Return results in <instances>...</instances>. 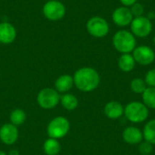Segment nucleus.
Masks as SVG:
<instances>
[{"label": "nucleus", "mask_w": 155, "mask_h": 155, "mask_svg": "<svg viewBox=\"0 0 155 155\" xmlns=\"http://www.w3.org/2000/svg\"><path fill=\"white\" fill-rule=\"evenodd\" d=\"M60 101L63 107L68 111H73L78 106V99L72 94H64L60 97Z\"/></svg>", "instance_id": "f3484780"}, {"label": "nucleus", "mask_w": 155, "mask_h": 155, "mask_svg": "<svg viewBox=\"0 0 155 155\" xmlns=\"http://www.w3.org/2000/svg\"><path fill=\"white\" fill-rule=\"evenodd\" d=\"M25 119H26V115H25V112L21 109H15V110L12 111V113L10 114V122L15 126L23 124L25 123Z\"/></svg>", "instance_id": "412c9836"}, {"label": "nucleus", "mask_w": 155, "mask_h": 155, "mask_svg": "<svg viewBox=\"0 0 155 155\" xmlns=\"http://www.w3.org/2000/svg\"><path fill=\"white\" fill-rule=\"evenodd\" d=\"M124 141L129 144H137L143 139V132L136 127H127L123 133Z\"/></svg>", "instance_id": "ddd939ff"}, {"label": "nucleus", "mask_w": 155, "mask_h": 155, "mask_svg": "<svg viewBox=\"0 0 155 155\" xmlns=\"http://www.w3.org/2000/svg\"><path fill=\"white\" fill-rule=\"evenodd\" d=\"M131 12H132L133 15H134L136 17H139V16H143V14L144 12V9H143V6L141 4L135 3L134 5H132Z\"/></svg>", "instance_id": "393cba45"}, {"label": "nucleus", "mask_w": 155, "mask_h": 155, "mask_svg": "<svg viewBox=\"0 0 155 155\" xmlns=\"http://www.w3.org/2000/svg\"><path fill=\"white\" fill-rule=\"evenodd\" d=\"M113 44L118 52L129 54L134 50L136 41L133 34L126 30H121L114 35Z\"/></svg>", "instance_id": "7ed1b4c3"}, {"label": "nucleus", "mask_w": 155, "mask_h": 155, "mask_svg": "<svg viewBox=\"0 0 155 155\" xmlns=\"http://www.w3.org/2000/svg\"><path fill=\"white\" fill-rule=\"evenodd\" d=\"M131 30L133 34L138 37H146L153 30V25L149 18L139 16L133 19L131 23Z\"/></svg>", "instance_id": "6e6552de"}, {"label": "nucleus", "mask_w": 155, "mask_h": 155, "mask_svg": "<svg viewBox=\"0 0 155 155\" xmlns=\"http://www.w3.org/2000/svg\"><path fill=\"white\" fill-rule=\"evenodd\" d=\"M74 84L82 92H92L100 84V75L96 70L91 67H83L77 70L74 75Z\"/></svg>", "instance_id": "f257e3e1"}, {"label": "nucleus", "mask_w": 155, "mask_h": 155, "mask_svg": "<svg viewBox=\"0 0 155 155\" xmlns=\"http://www.w3.org/2000/svg\"><path fill=\"white\" fill-rule=\"evenodd\" d=\"M70 130L69 121L62 116L54 118L47 126V134L49 138L60 139L64 137Z\"/></svg>", "instance_id": "20e7f679"}, {"label": "nucleus", "mask_w": 155, "mask_h": 155, "mask_svg": "<svg viewBox=\"0 0 155 155\" xmlns=\"http://www.w3.org/2000/svg\"><path fill=\"white\" fill-rule=\"evenodd\" d=\"M18 138V130L12 124H5L0 128V139L7 145H11L16 142Z\"/></svg>", "instance_id": "9d476101"}, {"label": "nucleus", "mask_w": 155, "mask_h": 155, "mask_svg": "<svg viewBox=\"0 0 155 155\" xmlns=\"http://www.w3.org/2000/svg\"><path fill=\"white\" fill-rule=\"evenodd\" d=\"M0 155H7V154H6L5 153H4V152H1V151H0Z\"/></svg>", "instance_id": "bb28decb"}, {"label": "nucleus", "mask_w": 155, "mask_h": 155, "mask_svg": "<svg viewBox=\"0 0 155 155\" xmlns=\"http://www.w3.org/2000/svg\"><path fill=\"white\" fill-rule=\"evenodd\" d=\"M154 44H155V36H154Z\"/></svg>", "instance_id": "cd10ccee"}, {"label": "nucleus", "mask_w": 155, "mask_h": 155, "mask_svg": "<svg viewBox=\"0 0 155 155\" xmlns=\"http://www.w3.org/2000/svg\"><path fill=\"white\" fill-rule=\"evenodd\" d=\"M140 146H139V152L142 155H150L153 152V144L148 143V142H143V143H140Z\"/></svg>", "instance_id": "5701e85b"}, {"label": "nucleus", "mask_w": 155, "mask_h": 155, "mask_svg": "<svg viewBox=\"0 0 155 155\" xmlns=\"http://www.w3.org/2000/svg\"><path fill=\"white\" fill-rule=\"evenodd\" d=\"M144 81L149 87H155V69L150 70L146 74Z\"/></svg>", "instance_id": "b1692460"}, {"label": "nucleus", "mask_w": 155, "mask_h": 155, "mask_svg": "<svg viewBox=\"0 0 155 155\" xmlns=\"http://www.w3.org/2000/svg\"><path fill=\"white\" fill-rule=\"evenodd\" d=\"M137 0H120V2L125 5V6H130V5H133L136 3Z\"/></svg>", "instance_id": "a878e982"}, {"label": "nucleus", "mask_w": 155, "mask_h": 155, "mask_svg": "<svg viewBox=\"0 0 155 155\" xmlns=\"http://www.w3.org/2000/svg\"><path fill=\"white\" fill-rule=\"evenodd\" d=\"M134 61L142 65H148L154 61L155 54L153 50L146 45H142L134 48L133 54Z\"/></svg>", "instance_id": "1a4fd4ad"}, {"label": "nucleus", "mask_w": 155, "mask_h": 155, "mask_svg": "<svg viewBox=\"0 0 155 155\" xmlns=\"http://www.w3.org/2000/svg\"><path fill=\"white\" fill-rule=\"evenodd\" d=\"M118 65L124 72H131L135 66V61L133 55L130 54H124L118 60Z\"/></svg>", "instance_id": "dca6fc26"}, {"label": "nucleus", "mask_w": 155, "mask_h": 155, "mask_svg": "<svg viewBox=\"0 0 155 155\" xmlns=\"http://www.w3.org/2000/svg\"><path fill=\"white\" fill-rule=\"evenodd\" d=\"M74 85V78L69 74L61 75L55 81V90L58 93H66Z\"/></svg>", "instance_id": "2eb2a0df"}, {"label": "nucleus", "mask_w": 155, "mask_h": 155, "mask_svg": "<svg viewBox=\"0 0 155 155\" xmlns=\"http://www.w3.org/2000/svg\"><path fill=\"white\" fill-rule=\"evenodd\" d=\"M143 104L151 109H155V87H147L142 94Z\"/></svg>", "instance_id": "aec40b11"}, {"label": "nucleus", "mask_w": 155, "mask_h": 155, "mask_svg": "<svg viewBox=\"0 0 155 155\" xmlns=\"http://www.w3.org/2000/svg\"><path fill=\"white\" fill-rule=\"evenodd\" d=\"M146 88H147V84L145 81L141 78L134 79L131 82V89L135 94H143Z\"/></svg>", "instance_id": "4be33fe9"}, {"label": "nucleus", "mask_w": 155, "mask_h": 155, "mask_svg": "<svg viewBox=\"0 0 155 155\" xmlns=\"http://www.w3.org/2000/svg\"><path fill=\"white\" fill-rule=\"evenodd\" d=\"M60 95L58 92L52 88H45L41 90L37 95V103L44 109H52L55 107L59 101Z\"/></svg>", "instance_id": "39448f33"}, {"label": "nucleus", "mask_w": 155, "mask_h": 155, "mask_svg": "<svg viewBox=\"0 0 155 155\" xmlns=\"http://www.w3.org/2000/svg\"><path fill=\"white\" fill-rule=\"evenodd\" d=\"M86 28L91 35L97 38L104 37L109 32L108 23L104 18L99 16L90 18L86 24Z\"/></svg>", "instance_id": "0eeeda50"}, {"label": "nucleus", "mask_w": 155, "mask_h": 155, "mask_svg": "<svg viewBox=\"0 0 155 155\" xmlns=\"http://www.w3.org/2000/svg\"><path fill=\"white\" fill-rule=\"evenodd\" d=\"M112 17L114 24H116L119 26H125L132 23L134 15L129 8L122 6L114 10Z\"/></svg>", "instance_id": "9b49d317"}, {"label": "nucleus", "mask_w": 155, "mask_h": 155, "mask_svg": "<svg viewBox=\"0 0 155 155\" xmlns=\"http://www.w3.org/2000/svg\"><path fill=\"white\" fill-rule=\"evenodd\" d=\"M124 114L130 122L139 124L144 122L148 118L149 110L143 103L131 102L125 106Z\"/></svg>", "instance_id": "f03ea898"}, {"label": "nucleus", "mask_w": 155, "mask_h": 155, "mask_svg": "<svg viewBox=\"0 0 155 155\" xmlns=\"http://www.w3.org/2000/svg\"><path fill=\"white\" fill-rule=\"evenodd\" d=\"M16 37V31L15 26L8 23H0V43L8 45L15 41Z\"/></svg>", "instance_id": "f8f14e48"}, {"label": "nucleus", "mask_w": 155, "mask_h": 155, "mask_svg": "<svg viewBox=\"0 0 155 155\" xmlns=\"http://www.w3.org/2000/svg\"><path fill=\"white\" fill-rule=\"evenodd\" d=\"M61 146L56 139L49 138L44 143V151L47 155H57L60 152Z\"/></svg>", "instance_id": "6ab92c4d"}, {"label": "nucleus", "mask_w": 155, "mask_h": 155, "mask_svg": "<svg viewBox=\"0 0 155 155\" xmlns=\"http://www.w3.org/2000/svg\"><path fill=\"white\" fill-rule=\"evenodd\" d=\"M143 135L146 142L155 144V119L149 121L145 124L143 131Z\"/></svg>", "instance_id": "a211bd4d"}, {"label": "nucleus", "mask_w": 155, "mask_h": 155, "mask_svg": "<svg viewBox=\"0 0 155 155\" xmlns=\"http://www.w3.org/2000/svg\"><path fill=\"white\" fill-rule=\"evenodd\" d=\"M43 13L47 19L51 21H57L64 16L65 6L60 1L50 0L45 4L43 7Z\"/></svg>", "instance_id": "423d86ee"}, {"label": "nucleus", "mask_w": 155, "mask_h": 155, "mask_svg": "<svg viewBox=\"0 0 155 155\" xmlns=\"http://www.w3.org/2000/svg\"><path fill=\"white\" fill-rule=\"evenodd\" d=\"M124 112L123 105L116 101H111L107 103L104 106V114L110 119H118L120 118Z\"/></svg>", "instance_id": "4468645a"}]
</instances>
